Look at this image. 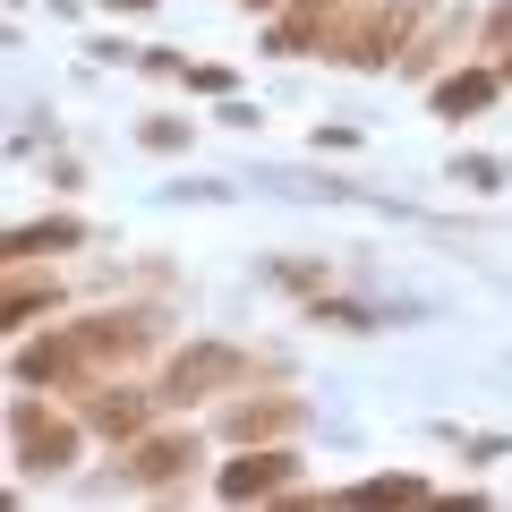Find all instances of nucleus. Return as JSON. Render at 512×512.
Listing matches in <instances>:
<instances>
[{"label": "nucleus", "mask_w": 512, "mask_h": 512, "mask_svg": "<svg viewBox=\"0 0 512 512\" xmlns=\"http://www.w3.org/2000/svg\"><path fill=\"white\" fill-rule=\"evenodd\" d=\"M77 222H26V231H9V265H26V256H43V248H77Z\"/></svg>", "instance_id": "nucleus-9"}, {"label": "nucleus", "mask_w": 512, "mask_h": 512, "mask_svg": "<svg viewBox=\"0 0 512 512\" xmlns=\"http://www.w3.org/2000/svg\"><path fill=\"white\" fill-rule=\"evenodd\" d=\"M487 43H495V52H512V0H495V18H487Z\"/></svg>", "instance_id": "nucleus-10"}, {"label": "nucleus", "mask_w": 512, "mask_h": 512, "mask_svg": "<svg viewBox=\"0 0 512 512\" xmlns=\"http://www.w3.org/2000/svg\"><path fill=\"white\" fill-rule=\"evenodd\" d=\"M495 86H504V69H461V77H444V86H436V111H444V120H461V111H478Z\"/></svg>", "instance_id": "nucleus-8"}, {"label": "nucleus", "mask_w": 512, "mask_h": 512, "mask_svg": "<svg viewBox=\"0 0 512 512\" xmlns=\"http://www.w3.org/2000/svg\"><path fill=\"white\" fill-rule=\"evenodd\" d=\"M495 69H504V86H512V52H504V60H495Z\"/></svg>", "instance_id": "nucleus-13"}, {"label": "nucleus", "mask_w": 512, "mask_h": 512, "mask_svg": "<svg viewBox=\"0 0 512 512\" xmlns=\"http://www.w3.org/2000/svg\"><path fill=\"white\" fill-rule=\"evenodd\" d=\"M111 9H154V0H111Z\"/></svg>", "instance_id": "nucleus-11"}, {"label": "nucleus", "mask_w": 512, "mask_h": 512, "mask_svg": "<svg viewBox=\"0 0 512 512\" xmlns=\"http://www.w3.org/2000/svg\"><path fill=\"white\" fill-rule=\"evenodd\" d=\"M188 461H197V436H154V444H137V453H128L120 478H137V487H171Z\"/></svg>", "instance_id": "nucleus-5"}, {"label": "nucleus", "mask_w": 512, "mask_h": 512, "mask_svg": "<svg viewBox=\"0 0 512 512\" xmlns=\"http://www.w3.org/2000/svg\"><path fill=\"white\" fill-rule=\"evenodd\" d=\"M154 402H163V393H111V384H86V419L103 427L111 444H120V436H137V427L154 419Z\"/></svg>", "instance_id": "nucleus-4"}, {"label": "nucleus", "mask_w": 512, "mask_h": 512, "mask_svg": "<svg viewBox=\"0 0 512 512\" xmlns=\"http://www.w3.org/2000/svg\"><path fill=\"white\" fill-rule=\"evenodd\" d=\"M239 376H248V359H239V350H222V342H205V350H188V359L171 367L163 402H197V393H214V384H239Z\"/></svg>", "instance_id": "nucleus-3"}, {"label": "nucleus", "mask_w": 512, "mask_h": 512, "mask_svg": "<svg viewBox=\"0 0 512 512\" xmlns=\"http://www.w3.org/2000/svg\"><path fill=\"white\" fill-rule=\"evenodd\" d=\"M282 478H291V453H248V461H231V470H222L214 487L231 495V504H248V495H274Z\"/></svg>", "instance_id": "nucleus-7"}, {"label": "nucleus", "mask_w": 512, "mask_h": 512, "mask_svg": "<svg viewBox=\"0 0 512 512\" xmlns=\"http://www.w3.org/2000/svg\"><path fill=\"white\" fill-rule=\"evenodd\" d=\"M77 342H86L94 367H128V359H146L163 342V325L154 316H94V325H77Z\"/></svg>", "instance_id": "nucleus-2"}, {"label": "nucleus", "mask_w": 512, "mask_h": 512, "mask_svg": "<svg viewBox=\"0 0 512 512\" xmlns=\"http://www.w3.org/2000/svg\"><path fill=\"white\" fill-rule=\"evenodd\" d=\"M9 453H18V470H69L77 461V427L60 419V410H43V402H18L9 410Z\"/></svg>", "instance_id": "nucleus-1"}, {"label": "nucleus", "mask_w": 512, "mask_h": 512, "mask_svg": "<svg viewBox=\"0 0 512 512\" xmlns=\"http://www.w3.org/2000/svg\"><path fill=\"white\" fill-rule=\"evenodd\" d=\"M239 9H282V0H239Z\"/></svg>", "instance_id": "nucleus-12"}, {"label": "nucleus", "mask_w": 512, "mask_h": 512, "mask_svg": "<svg viewBox=\"0 0 512 512\" xmlns=\"http://www.w3.org/2000/svg\"><path fill=\"white\" fill-rule=\"evenodd\" d=\"M291 427H299V402H231V410H222V436H239V444L291 436Z\"/></svg>", "instance_id": "nucleus-6"}]
</instances>
